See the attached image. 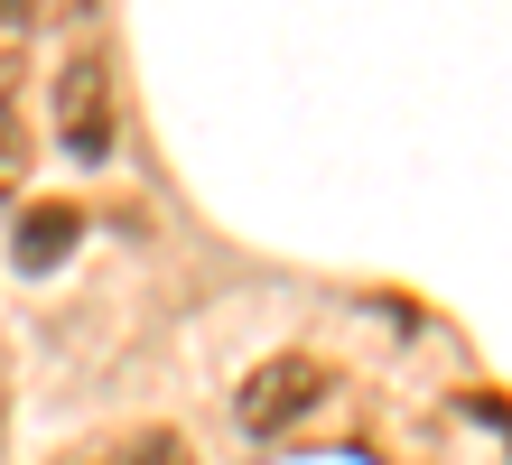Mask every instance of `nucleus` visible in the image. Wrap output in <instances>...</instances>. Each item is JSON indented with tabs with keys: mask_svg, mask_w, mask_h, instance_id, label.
Wrapping results in <instances>:
<instances>
[{
	"mask_svg": "<svg viewBox=\"0 0 512 465\" xmlns=\"http://www.w3.org/2000/svg\"><path fill=\"white\" fill-rule=\"evenodd\" d=\"M19 186H28V131H19L10 112H0V205H10Z\"/></svg>",
	"mask_w": 512,
	"mask_h": 465,
	"instance_id": "5",
	"label": "nucleus"
},
{
	"mask_svg": "<svg viewBox=\"0 0 512 465\" xmlns=\"http://www.w3.org/2000/svg\"><path fill=\"white\" fill-rule=\"evenodd\" d=\"M75 242V205H28L19 214V270H56Z\"/></svg>",
	"mask_w": 512,
	"mask_h": 465,
	"instance_id": "3",
	"label": "nucleus"
},
{
	"mask_svg": "<svg viewBox=\"0 0 512 465\" xmlns=\"http://www.w3.org/2000/svg\"><path fill=\"white\" fill-rule=\"evenodd\" d=\"M56 140L75 159H112V140H122V93H112L103 47H75L66 75H56Z\"/></svg>",
	"mask_w": 512,
	"mask_h": 465,
	"instance_id": "2",
	"label": "nucleus"
},
{
	"mask_svg": "<svg viewBox=\"0 0 512 465\" xmlns=\"http://www.w3.org/2000/svg\"><path fill=\"white\" fill-rule=\"evenodd\" d=\"M326 400V363L317 354H261L243 382H233V428L243 438H289L298 419H317Z\"/></svg>",
	"mask_w": 512,
	"mask_h": 465,
	"instance_id": "1",
	"label": "nucleus"
},
{
	"mask_svg": "<svg viewBox=\"0 0 512 465\" xmlns=\"http://www.w3.org/2000/svg\"><path fill=\"white\" fill-rule=\"evenodd\" d=\"M28 38H38V10L28 0H0V112H10V93L28 75Z\"/></svg>",
	"mask_w": 512,
	"mask_h": 465,
	"instance_id": "4",
	"label": "nucleus"
},
{
	"mask_svg": "<svg viewBox=\"0 0 512 465\" xmlns=\"http://www.w3.org/2000/svg\"><path fill=\"white\" fill-rule=\"evenodd\" d=\"M122 465H187V438H168V428H140V438H122Z\"/></svg>",
	"mask_w": 512,
	"mask_h": 465,
	"instance_id": "6",
	"label": "nucleus"
},
{
	"mask_svg": "<svg viewBox=\"0 0 512 465\" xmlns=\"http://www.w3.org/2000/svg\"><path fill=\"white\" fill-rule=\"evenodd\" d=\"M0 419H10V363H0Z\"/></svg>",
	"mask_w": 512,
	"mask_h": 465,
	"instance_id": "7",
	"label": "nucleus"
},
{
	"mask_svg": "<svg viewBox=\"0 0 512 465\" xmlns=\"http://www.w3.org/2000/svg\"><path fill=\"white\" fill-rule=\"evenodd\" d=\"M84 465H122V447H103V456H84Z\"/></svg>",
	"mask_w": 512,
	"mask_h": 465,
	"instance_id": "8",
	"label": "nucleus"
}]
</instances>
